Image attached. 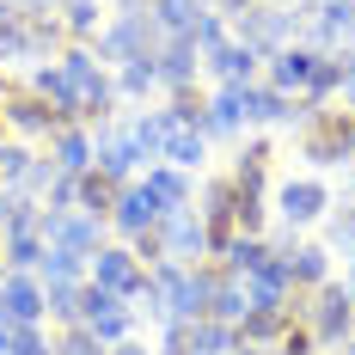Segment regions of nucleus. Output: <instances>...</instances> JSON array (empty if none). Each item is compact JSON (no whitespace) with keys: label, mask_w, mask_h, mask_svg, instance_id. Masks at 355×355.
Listing matches in <instances>:
<instances>
[{"label":"nucleus","mask_w":355,"mask_h":355,"mask_svg":"<svg viewBox=\"0 0 355 355\" xmlns=\"http://www.w3.org/2000/svg\"><path fill=\"white\" fill-rule=\"evenodd\" d=\"M68 49V31L55 12H31L19 0H0V73H31Z\"/></svg>","instance_id":"nucleus-1"},{"label":"nucleus","mask_w":355,"mask_h":355,"mask_svg":"<svg viewBox=\"0 0 355 355\" xmlns=\"http://www.w3.org/2000/svg\"><path fill=\"white\" fill-rule=\"evenodd\" d=\"M294 153L324 172V166H349L355 159V110L343 105H324V110H306L300 123H294Z\"/></svg>","instance_id":"nucleus-2"},{"label":"nucleus","mask_w":355,"mask_h":355,"mask_svg":"<svg viewBox=\"0 0 355 355\" xmlns=\"http://www.w3.org/2000/svg\"><path fill=\"white\" fill-rule=\"evenodd\" d=\"M159 43H166V31H159L153 6H135V12H110V19H105V31L92 37V55H98V62L116 73L123 62L159 55Z\"/></svg>","instance_id":"nucleus-3"},{"label":"nucleus","mask_w":355,"mask_h":355,"mask_svg":"<svg viewBox=\"0 0 355 355\" xmlns=\"http://www.w3.org/2000/svg\"><path fill=\"white\" fill-rule=\"evenodd\" d=\"M294 319L313 331V343L324 349H343L349 343V324H355V306H349V294H343V282L331 276L324 288H313V294H300V306H294Z\"/></svg>","instance_id":"nucleus-4"},{"label":"nucleus","mask_w":355,"mask_h":355,"mask_svg":"<svg viewBox=\"0 0 355 355\" xmlns=\"http://www.w3.org/2000/svg\"><path fill=\"white\" fill-rule=\"evenodd\" d=\"M141 166H147V153L129 135V116L92 123V172H105L110 184H129V178H141Z\"/></svg>","instance_id":"nucleus-5"},{"label":"nucleus","mask_w":355,"mask_h":355,"mask_svg":"<svg viewBox=\"0 0 355 355\" xmlns=\"http://www.w3.org/2000/svg\"><path fill=\"white\" fill-rule=\"evenodd\" d=\"M270 209L282 214V227H319L324 214L337 209V196H331V184L324 178H313V172H300V178H282L276 190H270Z\"/></svg>","instance_id":"nucleus-6"},{"label":"nucleus","mask_w":355,"mask_h":355,"mask_svg":"<svg viewBox=\"0 0 355 355\" xmlns=\"http://www.w3.org/2000/svg\"><path fill=\"white\" fill-rule=\"evenodd\" d=\"M0 123H6V135H12V141H31V147H43L55 129H62V116L43 105L25 80H12V92L0 98Z\"/></svg>","instance_id":"nucleus-7"},{"label":"nucleus","mask_w":355,"mask_h":355,"mask_svg":"<svg viewBox=\"0 0 355 355\" xmlns=\"http://www.w3.org/2000/svg\"><path fill=\"white\" fill-rule=\"evenodd\" d=\"M300 43L319 49V55H343V49H355V0H313L306 25H300Z\"/></svg>","instance_id":"nucleus-8"},{"label":"nucleus","mask_w":355,"mask_h":355,"mask_svg":"<svg viewBox=\"0 0 355 355\" xmlns=\"http://www.w3.org/2000/svg\"><path fill=\"white\" fill-rule=\"evenodd\" d=\"M86 282H98L105 294H116V300H129V306H135V294H141V282H147V263L123 245V239H110L105 251H92Z\"/></svg>","instance_id":"nucleus-9"},{"label":"nucleus","mask_w":355,"mask_h":355,"mask_svg":"<svg viewBox=\"0 0 355 355\" xmlns=\"http://www.w3.org/2000/svg\"><path fill=\"white\" fill-rule=\"evenodd\" d=\"M159 220H166V209L153 202V190H147L141 178H129V184L116 190V209H110V239H123V245H129V239L153 233Z\"/></svg>","instance_id":"nucleus-10"},{"label":"nucleus","mask_w":355,"mask_h":355,"mask_svg":"<svg viewBox=\"0 0 355 355\" xmlns=\"http://www.w3.org/2000/svg\"><path fill=\"white\" fill-rule=\"evenodd\" d=\"M43 245H62V251H73V257H86L92 263V251H105L110 245V227L105 220H92V214H49L43 209Z\"/></svg>","instance_id":"nucleus-11"},{"label":"nucleus","mask_w":355,"mask_h":355,"mask_svg":"<svg viewBox=\"0 0 355 355\" xmlns=\"http://www.w3.org/2000/svg\"><path fill=\"white\" fill-rule=\"evenodd\" d=\"M153 233H159V257H166V263H196V257H209V227H202L196 209L166 214Z\"/></svg>","instance_id":"nucleus-12"},{"label":"nucleus","mask_w":355,"mask_h":355,"mask_svg":"<svg viewBox=\"0 0 355 355\" xmlns=\"http://www.w3.org/2000/svg\"><path fill=\"white\" fill-rule=\"evenodd\" d=\"M239 116H245V129H294L306 110L294 105L288 92H276V86H263V80H251V86H239Z\"/></svg>","instance_id":"nucleus-13"},{"label":"nucleus","mask_w":355,"mask_h":355,"mask_svg":"<svg viewBox=\"0 0 355 355\" xmlns=\"http://www.w3.org/2000/svg\"><path fill=\"white\" fill-rule=\"evenodd\" d=\"M319 49H306V43H288V49H276L270 62H263V86H276V92H288L294 105H300V92L313 86V73H319Z\"/></svg>","instance_id":"nucleus-14"},{"label":"nucleus","mask_w":355,"mask_h":355,"mask_svg":"<svg viewBox=\"0 0 355 355\" xmlns=\"http://www.w3.org/2000/svg\"><path fill=\"white\" fill-rule=\"evenodd\" d=\"M0 313L12 324H49V300L31 270H0Z\"/></svg>","instance_id":"nucleus-15"},{"label":"nucleus","mask_w":355,"mask_h":355,"mask_svg":"<svg viewBox=\"0 0 355 355\" xmlns=\"http://www.w3.org/2000/svg\"><path fill=\"white\" fill-rule=\"evenodd\" d=\"M245 294H251V306H270V313H294V306H300L294 276H288V263L276 257V251H270V257L245 276Z\"/></svg>","instance_id":"nucleus-16"},{"label":"nucleus","mask_w":355,"mask_h":355,"mask_svg":"<svg viewBox=\"0 0 355 355\" xmlns=\"http://www.w3.org/2000/svg\"><path fill=\"white\" fill-rule=\"evenodd\" d=\"M153 68H159V92L172 98V92H190V86H196L202 55H196V43H190V37H166V43H159V55H153Z\"/></svg>","instance_id":"nucleus-17"},{"label":"nucleus","mask_w":355,"mask_h":355,"mask_svg":"<svg viewBox=\"0 0 355 355\" xmlns=\"http://www.w3.org/2000/svg\"><path fill=\"white\" fill-rule=\"evenodd\" d=\"M43 159H49L55 172H68V178H86L92 172V129H86V123H62V129L43 141Z\"/></svg>","instance_id":"nucleus-18"},{"label":"nucleus","mask_w":355,"mask_h":355,"mask_svg":"<svg viewBox=\"0 0 355 355\" xmlns=\"http://www.w3.org/2000/svg\"><path fill=\"white\" fill-rule=\"evenodd\" d=\"M209 73L220 86H251V80H263V55H257L251 43H239V37H227L209 55Z\"/></svg>","instance_id":"nucleus-19"},{"label":"nucleus","mask_w":355,"mask_h":355,"mask_svg":"<svg viewBox=\"0 0 355 355\" xmlns=\"http://www.w3.org/2000/svg\"><path fill=\"white\" fill-rule=\"evenodd\" d=\"M202 135L214 141H239L245 135V116H239V86H214L209 105H202Z\"/></svg>","instance_id":"nucleus-20"},{"label":"nucleus","mask_w":355,"mask_h":355,"mask_svg":"<svg viewBox=\"0 0 355 355\" xmlns=\"http://www.w3.org/2000/svg\"><path fill=\"white\" fill-rule=\"evenodd\" d=\"M141 184L153 190V202L166 214H178V209H196V184H190V172H178V166H141Z\"/></svg>","instance_id":"nucleus-21"},{"label":"nucleus","mask_w":355,"mask_h":355,"mask_svg":"<svg viewBox=\"0 0 355 355\" xmlns=\"http://www.w3.org/2000/svg\"><path fill=\"white\" fill-rule=\"evenodd\" d=\"M159 166H178V172L202 178V166H209V135H202V129H184V123H178V129H172V141L159 147Z\"/></svg>","instance_id":"nucleus-22"},{"label":"nucleus","mask_w":355,"mask_h":355,"mask_svg":"<svg viewBox=\"0 0 355 355\" xmlns=\"http://www.w3.org/2000/svg\"><path fill=\"white\" fill-rule=\"evenodd\" d=\"M55 19H62L68 43H92V37L105 31V19H110V0H62Z\"/></svg>","instance_id":"nucleus-23"},{"label":"nucleus","mask_w":355,"mask_h":355,"mask_svg":"<svg viewBox=\"0 0 355 355\" xmlns=\"http://www.w3.org/2000/svg\"><path fill=\"white\" fill-rule=\"evenodd\" d=\"M172 129H178V116H172V105H153V110H135L129 116V135L141 141V153H147V166L159 159V147L172 141Z\"/></svg>","instance_id":"nucleus-24"},{"label":"nucleus","mask_w":355,"mask_h":355,"mask_svg":"<svg viewBox=\"0 0 355 355\" xmlns=\"http://www.w3.org/2000/svg\"><path fill=\"white\" fill-rule=\"evenodd\" d=\"M288 324H294V313H270V306H251L245 319H239V343H245V349H276Z\"/></svg>","instance_id":"nucleus-25"},{"label":"nucleus","mask_w":355,"mask_h":355,"mask_svg":"<svg viewBox=\"0 0 355 355\" xmlns=\"http://www.w3.org/2000/svg\"><path fill=\"white\" fill-rule=\"evenodd\" d=\"M263 257H270V239H263V233H233V239H227V251H220L214 263H220L227 276H239V282H245Z\"/></svg>","instance_id":"nucleus-26"},{"label":"nucleus","mask_w":355,"mask_h":355,"mask_svg":"<svg viewBox=\"0 0 355 355\" xmlns=\"http://www.w3.org/2000/svg\"><path fill=\"white\" fill-rule=\"evenodd\" d=\"M31 276L43 288H73V282H86V257H73V251H62V245H43Z\"/></svg>","instance_id":"nucleus-27"},{"label":"nucleus","mask_w":355,"mask_h":355,"mask_svg":"<svg viewBox=\"0 0 355 355\" xmlns=\"http://www.w3.org/2000/svg\"><path fill=\"white\" fill-rule=\"evenodd\" d=\"M31 172H37V147H31V141H12V135H0V184L19 196V190L31 184Z\"/></svg>","instance_id":"nucleus-28"},{"label":"nucleus","mask_w":355,"mask_h":355,"mask_svg":"<svg viewBox=\"0 0 355 355\" xmlns=\"http://www.w3.org/2000/svg\"><path fill=\"white\" fill-rule=\"evenodd\" d=\"M147 92H159V68H153V55L123 62V68H116V98H123V105H141Z\"/></svg>","instance_id":"nucleus-29"},{"label":"nucleus","mask_w":355,"mask_h":355,"mask_svg":"<svg viewBox=\"0 0 355 355\" xmlns=\"http://www.w3.org/2000/svg\"><path fill=\"white\" fill-rule=\"evenodd\" d=\"M239 349V331L220 319H190V355H233Z\"/></svg>","instance_id":"nucleus-30"},{"label":"nucleus","mask_w":355,"mask_h":355,"mask_svg":"<svg viewBox=\"0 0 355 355\" xmlns=\"http://www.w3.org/2000/svg\"><path fill=\"white\" fill-rule=\"evenodd\" d=\"M202 12H209V0H153V19L166 37H190Z\"/></svg>","instance_id":"nucleus-31"},{"label":"nucleus","mask_w":355,"mask_h":355,"mask_svg":"<svg viewBox=\"0 0 355 355\" xmlns=\"http://www.w3.org/2000/svg\"><path fill=\"white\" fill-rule=\"evenodd\" d=\"M331 257H343V270H355V209H331L324 214V239H319Z\"/></svg>","instance_id":"nucleus-32"},{"label":"nucleus","mask_w":355,"mask_h":355,"mask_svg":"<svg viewBox=\"0 0 355 355\" xmlns=\"http://www.w3.org/2000/svg\"><path fill=\"white\" fill-rule=\"evenodd\" d=\"M116 190H123V184H110L105 172H86V178H80V214H92V220H105V227H110Z\"/></svg>","instance_id":"nucleus-33"},{"label":"nucleus","mask_w":355,"mask_h":355,"mask_svg":"<svg viewBox=\"0 0 355 355\" xmlns=\"http://www.w3.org/2000/svg\"><path fill=\"white\" fill-rule=\"evenodd\" d=\"M245 313H251L245 282H239V276H227V282H220V294H214V313H209V319H220V324H233V331H239V319H245Z\"/></svg>","instance_id":"nucleus-34"},{"label":"nucleus","mask_w":355,"mask_h":355,"mask_svg":"<svg viewBox=\"0 0 355 355\" xmlns=\"http://www.w3.org/2000/svg\"><path fill=\"white\" fill-rule=\"evenodd\" d=\"M6 355H55V331L49 324H12Z\"/></svg>","instance_id":"nucleus-35"},{"label":"nucleus","mask_w":355,"mask_h":355,"mask_svg":"<svg viewBox=\"0 0 355 355\" xmlns=\"http://www.w3.org/2000/svg\"><path fill=\"white\" fill-rule=\"evenodd\" d=\"M227 37H233V25H227L220 12H202V19H196V31H190V43H196V55H202V68H209V55L220 49V43H227Z\"/></svg>","instance_id":"nucleus-36"},{"label":"nucleus","mask_w":355,"mask_h":355,"mask_svg":"<svg viewBox=\"0 0 355 355\" xmlns=\"http://www.w3.org/2000/svg\"><path fill=\"white\" fill-rule=\"evenodd\" d=\"M55 355H110L86 324H68V331H55Z\"/></svg>","instance_id":"nucleus-37"},{"label":"nucleus","mask_w":355,"mask_h":355,"mask_svg":"<svg viewBox=\"0 0 355 355\" xmlns=\"http://www.w3.org/2000/svg\"><path fill=\"white\" fill-rule=\"evenodd\" d=\"M159 337H153V355H190V324H178V319H166V324H153Z\"/></svg>","instance_id":"nucleus-38"},{"label":"nucleus","mask_w":355,"mask_h":355,"mask_svg":"<svg viewBox=\"0 0 355 355\" xmlns=\"http://www.w3.org/2000/svg\"><path fill=\"white\" fill-rule=\"evenodd\" d=\"M337 105L355 110V49H343V55H337Z\"/></svg>","instance_id":"nucleus-39"},{"label":"nucleus","mask_w":355,"mask_h":355,"mask_svg":"<svg viewBox=\"0 0 355 355\" xmlns=\"http://www.w3.org/2000/svg\"><path fill=\"white\" fill-rule=\"evenodd\" d=\"M251 6H257V0H209V12H220L227 25H239V19H245Z\"/></svg>","instance_id":"nucleus-40"},{"label":"nucleus","mask_w":355,"mask_h":355,"mask_svg":"<svg viewBox=\"0 0 355 355\" xmlns=\"http://www.w3.org/2000/svg\"><path fill=\"white\" fill-rule=\"evenodd\" d=\"M110 355H153V349H147L141 337H123V343H116V349H110Z\"/></svg>","instance_id":"nucleus-41"},{"label":"nucleus","mask_w":355,"mask_h":355,"mask_svg":"<svg viewBox=\"0 0 355 355\" xmlns=\"http://www.w3.org/2000/svg\"><path fill=\"white\" fill-rule=\"evenodd\" d=\"M19 6H31V12H55L62 0H19Z\"/></svg>","instance_id":"nucleus-42"},{"label":"nucleus","mask_w":355,"mask_h":355,"mask_svg":"<svg viewBox=\"0 0 355 355\" xmlns=\"http://www.w3.org/2000/svg\"><path fill=\"white\" fill-rule=\"evenodd\" d=\"M6 343H12V319L0 313V355H6Z\"/></svg>","instance_id":"nucleus-43"},{"label":"nucleus","mask_w":355,"mask_h":355,"mask_svg":"<svg viewBox=\"0 0 355 355\" xmlns=\"http://www.w3.org/2000/svg\"><path fill=\"white\" fill-rule=\"evenodd\" d=\"M337 282H343V294H349V306H355V270H343Z\"/></svg>","instance_id":"nucleus-44"},{"label":"nucleus","mask_w":355,"mask_h":355,"mask_svg":"<svg viewBox=\"0 0 355 355\" xmlns=\"http://www.w3.org/2000/svg\"><path fill=\"white\" fill-rule=\"evenodd\" d=\"M233 355H270V349H245V343H239V349H233Z\"/></svg>","instance_id":"nucleus-45"},{"label":"nucleus","mask_w":355,"mask_h":355,"mask_svg":"<svg viewBox=\"0 0 355 355\" xmlns=\"http://www.w3.org/2000/svg\"><path fill=\"white\" fill-rule=\"evenodd\" d=\"M343 355H355V324H349V343H343Z\"/></svg>","instance_id":"nucleus-46"},{"label":"nucleus","mask_w":355,"mask_h":355,"mask_svg":"<svg viewBox=\"0 0 355 355\" xmlns=\"http://www.w3.org/2000/svg\"><path fill=\"white\" fill-rule=\"evenodd\" d=\"M270 6H294V0H270Z\"/></svg>","instance_id":"nucleus-47"},{"label":"nucleus","mask_w":355,"mask_h":355,"mask_svg":"<svg viewBox=\"0 0 355 355\" xmlns=\"http://www.w3.org/2000/svg\"><path fill=\"white\" fill-rule=\"evenodd\" d=\"M0 270H6V251H0Z\"/></svg>","instance_id":"nucleus-48"},{"label":"nucleus","mask_w":355,"mask_h":355,"mask_svg":"<svg viewBox=\"0 0 355 355\" xmlns=\"http://www.w3.org/2000/svg\"><path fill=\"white\" fill-rule=\"evenodd\" d=\"M0 135H6V123H0Z\"/></svg>","instance_id":"nucleus-49"},{"label":"nucleus","mask_w":355,"mask_h":355,"mask_svg":"<svg viewBox=\"0 0 355 355\" xmlns=\"http://www.w3.org/2000/svg\"><path fill=\"white\" fill-rule=\"evenodd\" d=\"M349 172H355V159H349Z\"/></svg>","instance_id":"nucleus-50"}]
</instances>
